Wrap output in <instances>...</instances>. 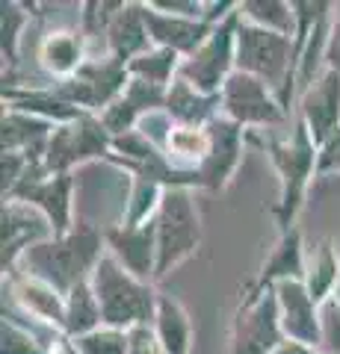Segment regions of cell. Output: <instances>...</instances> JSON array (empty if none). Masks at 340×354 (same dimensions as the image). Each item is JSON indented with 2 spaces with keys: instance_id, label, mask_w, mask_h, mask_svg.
<instances>
[{
  "instance_id": "obj_3",
  "label": "cell",
  "mask_w": 340,
  "mask_h": 354,
  "mask_svg": "<svg viewBox=\"0 0 340 354\" xmlns=\"http://www.w3.org/2000/svg\"><path fill=\"white\" fill-rule=\"evenodd\" d=\"M157 227V278L169 274L181 260L199 248L202 242V218L195 209L193 195L184 186L163 189L154 216Z\"/></svg>"
},
{
  "instance_id": "obj_6",
  "label": "cell",
  "mask_w": 340,
  "mask_h": 354,
  "mask_svg": "<svg viewBox=\"0 0 340 354\" xmlns=\"http://www.w3.org/2000/svg\"><path fill=\"white\" fill-rule=\"evenodd\" d=\"M281 310L276 286H255L234 319L231 354H272L281 346Z\"/></svg>"
},
{
  "instance_id": "obj_24",
  "label": "cell",
  "mask_w": 340,
  "mask_h": 354,
  "mask_svg": "<svg viewBox=\"0 0 340 354\" xmlns=\"http://www.w3.org/2000/svg\"><path fill=\"white\" fill-rule=\"evenodd\" d=\"M98 322H104L101 316V304L95 298L92 283H78L74 290L69 292V304H65V330L74 337H83L95 330Z\"/></svg>"
},
{
  "instance_id": "obj_36",
  "label": "cell",
  "mask_w": 340,
  "mask_h": 354,
  "mask_svg": "<svg viewBox=\"0 0 340 354\" xmlns=\"http://www.w3.org/2000/svg\"><path fill=\"white\" fill-rule=\"evenodd\" d=\"M127 354H166V351H163L157 334L148 330V325H139V328H130V351Z\"/></svg>"
},
{
  "instance_id": "obj_29",
  "label": "cell",
  "mask_w": 340,
  "mask_h": 354,
  "mask_svg": "<svg viewBox=\"0 0 340 354\" xmlns=\"http://www.w3.org/2000/svg\"><path fill=\"white\" fill-rule=\"evenodd\" d=\"M78 354H127L130 351V330L118 328H95L83 337H74Z\"/></svg>"
},
{
  "instance_id": "obj_9",
  "label": "cell",
  "mask_w": 340,
  "mask_h": 354,
  "mask_svg": "<svg viewBox=\"0 0 340 354\" xmlns=\"http://www.w3.org/2000/svg\"><path fill=\"white\" fill-rule=\"evenodd\" d=\"M127 65L118 59H107V62H86L83 68L69 77L60 88L57 97L65 104H78V106H89L98 109L109 101H116V95L122 92V86L127 80Z\"/></svg>"
},
{
  "instance_id": "obj_28",
  "label": "cell",
  "mask_w": 340,
  "mask_h": 354,
  "mask_svg": "<svg viewBox=\"0 0 340 354\" xmlns=\"http://www.w3.org/2000/svg\"><path fill=\"white\" fill-rule=\"evenodd\" d=\"M175 65H178V53L169 50V48H157V50H148L142 57L130 59L127 62V71L136 77V80H145L151 86H166V80L172 77Z\"/></svg>"
},
{
  "instance_id": "obj_7",
  "label": "cell",
  "mask_w": 340,
  "mask_h": 354,
  "mask_svg": "<svg viewBox=\"0 0 340 354\" xmlns=\"http://www.w3.org/2000/svg\"><path fill=\"white\" fill-rule=\"evenodd\" d=\"M237 15L231 12L222 24H219L207 41L190 59L181 65V80H186L193 88H199L202 95H213L222 86L228 68H231V57H234V41H237Z\"/></svg>"
},
{
  "instance_id": "obj_1",
  "label": "cell",
  "mask_w": 340,
  "mask_h": 354,
  "mask_svg": "<svg viewBox=\"0 0 340 354\" xmlns=\"http://www.w3.org/2000/svg\"><path fill=\"white\" fill-rule=\"evenodd\" d=\"M98 248H101V234L89 225H80L78 230L53 242H39L24 254V263L30 269V278L53 286L57 292H71L78 283L86 281V269L95 266Z\"/></svg>"
},
{
  "instance_id": "obj_19",
  "label": "cell",
  "mask_w": 340,
  "mask_h": 354,
  "mask_svg": "<svg viewBox=\"0 0 340 354\" xmlns=\"http://www.w3.org/2000/svg\"><path fill=\"white\" fill-rule=\"evenodd\" d=\"M109 39V50H113V59L127 62L134 53H148V24H145V12H142V3H125L118 9L116 21L107 30Z\"/></svg>"
},
{
  "instance_id": "obj_25",
  "label": "cell",
  "mask_w": 340,
  "mask_h": 354,
  "mask_svg": "<svg viewBox=\"0 0 340 354\" xmlns=\"http://www.w3.org/2000/svg\"><path fill=\"white\" fill-rule=\"evenodd\" d=\"M83 41L78 32H53L42 44V62L53 74H78L83 68Z\"/></svg>"
},
{
  "instance_id": "obj_34",
  "label": "cell",
  "mask_w": 340,
  "mask_h": 354,
  "mask_svg": "<svg viewBox=\"0 0 340 354\" xmlns=\"http://www.w3.org/2000/svg\"><path fill=\"white\" fill-rule=\"evenodd\" d=\"M3 354H45V351H39L36 342L24 330H18L12 322L3 319Z\"/></svg>"
},
{
  "instance_id": "obj_31",
  "label": "cell",
  "mask_w": 340,
  "mask_h": 354,
  "mask_svg": "<svg viewBox=\"0 0 340 354\" xmlns=\"http://www.w3.org/2000/svg\"><path fill=\"white\" fill-rule=\"evenodd\" d=\"M337 278H340V269H337L332 248L320 245V251H316V257L308 269V292H311L314 301H325V295L337 283Z\"/></svg>"
},
{
  "instance_id": "obj_30",
  "label": "cell",
  "mask_w": 340,
  "mask_h": 354,
  "mask_svg": "<svg viewBox=\"0 0 340 354\" xmlns=\"http://www.w3.org/2000/svg\"><path fill=\"white\" fill-rule=\"evenodd\" d=\"M166 148L175 153V157L199 160V165H202L204 157L211 153V133L199 130V127H172Z\"/></svg>"
},
{
  "instance_id": "obj_20",
  "label": "cell",
  "mask_w": 340,
  "mask_h": 354,
  "mask_svg": "<svg viewBox=\"0 0 340 354\" xmlns=\"http://www.w3.org/2000/svg\"><path fill=\"white\" fill-rule=\"evenodd\" d=\"M302 239L299 230H287L281 242L272 248V257L263 263V272L258 278V286H276L281 281H299L302 278Z\"/></svg>"
},
{
  "instance_id": "obj_14",
  "label": "cell",
  "mask_w": 340,
  "mask_h": 354,
  "mask_svg": "<svg viewBox=\"0 0 340 354\" xmlns=\"http://www.w3.org/2000/svg\"><path fill=\"white\" fill-rule=\"evenodd\" d=\"M302 121L314 142H323L340 127V74L328 68L302 97Z\"/></svg>"
},
{
  "instance_id": "obj_23",
  "label": "cell",
  "mask_w": 340,
  "mask_h": 354,
  "mask_svg": "<svg viewBox=\"0 0 340 354\" xmlns=\"http://www.w3.org/2000/svg\"><path fill=\"white\" fill-rule=\"evenodd\" d=\"M157 339L166 354H190V319L166 295L157 301Z\"/></svg>"
},
{
  "instance_id": "obj_22",
  "label": "cell",
  "mask_w": 340,
  "mask_h": 354,
  "mask_svg": "<svg viewBox=\"0 0 340 354\" xmlns=\"http://www.w3.org/2000/svg\"><path fill=\"white\" fill-rule=\"evenodd\" d=\"M48 124L39 118H30L24 113L3 115V153H18V148L27 151V160H36L39 148H48Z\"/></svg>"
},
{
  "instance_id": "obj_5",
  "label": "cell",
  "mask_w": 340,
  "mask_h": 354,
  "mask_svg": "<svg viewBox=\"0 0 340 354\" xmlns=\"http://www.w3.org/2000/svg\"><path fill=\"white\" fill-rule=\"evenodd\" d=\"M316 142L311 139L308 127H305V121L296 124V133L290 142H284V145H269L272 151V162H276V169L281 174V201H278V225L281 230L287 234L296 213H299L302 207V195H305V186H308V177L311 171H316Z\"/></svg>"
},
{
  "instance_id": "obj_15",
  "label": "cell",
  "mask_w": 340,
  "mask_h": 354,
  "mask_svg": "<svg viewBox=\"0 0 340 354\" xmlns=\"http://www.w3.org/2000/svg\"><path fill=\"white\" fill-rule=\"evenodd\" d=\"M107 242L113 248V257L134 274L145 281L151 272L157 274V227L154 221H145L139 227H116L107 234Z\"/></svg>"
},
{
  "instance_id": "obj_38",
  "label": "cell",
  "mask_w": 340,
  "mask_h": 354,
  "mask_svg": "<svg viewBox=\"0 0 340 354\" xmlns=\"http://www.w3.org/2000/svg\"><path fill=\"white\" fill-rule=\"evenodd\" d=\"M272 354H325V351L311 348V346H305V342H296V339H284Z\"/></svg>"
},
{
  "instance_id": "obj_32",
  "label": "cell",
  "mask_w": 340,
  "mask_h": 354,
  "mask_svg": "<svg viewBox=\"0 0 340 354\" xmlns=\"http://www.w3.org/2000/svg\"><path fill=\"white\" fill-rule=\"evenodd\" d=\"M320 325H323V351L340 354V292L325 298L320 307Z\"/></svg>"
},
{
  "instance_id": "obj_27",
  "label": "cell",
  "mask_w": 340,
  "mask_h": 354,
  "mask_svg": "<svg viewBox=\"0 0 340 354\" xmlns=\"http://www.w3.org/2000/svg\"><path fill=\"white\" fill-rule=\"evenodd\" d=\"M293 3H278V0H249V3L240 6V15L249 18V24L281 32V36H290L293 24H296V12H290Z\"/></svg>"
},
{
  "instance_id": "obj_10",
  "label": "cell",
  "mask_w": 340,
  "mask_h": 354,
  "mask_svg": "<svg viewBox=\"0 0 340 354\" xmlns=\"http://www.w3.org/2000/svg\"><path fill=\"white\" fill-rule=\"evenodd\" d=\"M222 106L234 124H278L284 121L281 104L272 101L267 83L246 71H234L222 88Z\"/></svg>"
},
{
  "instance_id": "obj_37",
  "label": "cell",
  "mask_w": 340,
  "mask_h": 354,
  "mask_svg": "<svg viewBox=\"0 0 340 354\" xmlns=\"http://www.w3.org/2000/svg\"><path fill=\"white\" fill-rule=\"evenodd\" d=\"M325 59L332 65V71L340 74V15L334 21V27L328 30V48H325Z\"/></svg>"
},
{
  "instance_id": "obj_4",
  "label": "cell",
  "mask_w": 340,
  "mask_h": 354,
  "mask_svg": "<svg viewBox=\"0 0 340 354\" xmlns=\"http://www.w3.org/2000/svg\"><path fill=\"white\" fill-rule=\"evenodd\" d=\"M293 44L287 36L255 24L237 27V71L258 77L260 83L281 88V104L290 97V77H293Z\"/></svg>"
},
{
  "instance_id": "obj_12",
  "label": "cell",
  "mask_w": 340,
  "mask_h": 354,
  "mask_svg": "<svg viewBox=\"0 0 340 354\" xmlns=\"http://www.w3.org/2000/svg\"><path fill=\"white\" fill-rule=\"evenodd\" d=\"M278 310H281V330L287 339L305 342V346H323V325H320V310L311 298L308 286L302 281H281L276 283Z\"/></svg>"
},
{
  "instance_id": "obj_2",
  "label": "cell",
  "mask_w": 340,
  "mask_h": 354,
  "mask_svg": "<svg viewBox=\"0 0 340 354\" xmlns=\"http://www.w3.org/2000/svg\"><path fill=\"white\" fill-rule=\"evenodd\" d=\"M92 290L101 304L107 328H139L154 316V292L145 281L134 278L113 254H101L92 272Z\"/></svg>"
},
{
  "instance_id": "obj_26",
  "label": "cell",
  "mask_w": 340,
  "mask_h": 354,
  "mask_svg": "<svg viewBox=\"0 0 340 354\" xmlns=\"http://www.w3.org/2000/svg\"><path fill=\"white\" fill-rule=\"evenodd\" d=\"M15 295L30 313H36L42 319H48V322L65 328V304L60 301V292L53 290V286L30 278V281H21L15 286Z\"/></svg>"
},
{
  "instance_id": "obj_11",
  "label": "cell",
  "mask_w": 340,
  "mask_h": 354,
  "mask_svg": "<svg viewBox=\"0 0 340 354\" xmlns=\"http://www.w3.org/2000/svg\"><path fill=\"white\" fill-rule=\"evenodd\" d=\"M42 165L30 162V169L24 171V177L18 180V186L9 198L12 201H27V204H36L42 213L51 218L53 225V236H65L71 234L69 230V209H71V201H69V189H71V177L69 174H57L51 180H42Z\"/></svg>"
},
{
  "instance_id": "obj_16",
  "label": "cell",
  "mask_w": 340,
  "mask_h": 354,
  "mask_svg": "<svg viewBox=\"0 0 340 354\" xmlns=\"http://www.w3.org/2000/svg\"><path fill=\"white\" fill-rule=\"evenodd\" d=\"M207 133H211V153L199 165L195 177L207 189H222L240 160V124L231 118H213Z\"/></svg>"
},
{
  "instance_id": "obj_33",
  "label": "cell",
  "mask_w": 340,
  "mask_h": 354,
  "mask_svg": "<svg viewBox=\"0 0 340 354\" xmlns=\"http://www.w3.org/2000/svg\"><path fill=\"white\" fill-rule=\"evenodd\" d=\"M24 24V12L15 3H3V53L15 59V44H18V27Z\"/></svg>"
},
{
  "instance_id": "obj_13",
  "label": "cell",
  "mask_w": 340,
  "mask_h": 354,
  "mask_svg": "<svg viewBox=\"0 0 340 354\" xmlns=\"http://www.w3.org/2000/svg\"><path fill=\"white\" fill-rule=\"evenodd\" d=\"M51 230H53L51 218L39 207L9 198V204H3V272H6V266L15 263L21 251L27 254Z\"/></svg>"
},
{
  "instance_id": "obj_8",
  "label": "cell",
  "mask_w": 340,
  "mask_h": 354,
  "mask_svg": "<svg viewBox=\"0 0 340 354\" xmlns=\"http://www.w3.org/2000/svg\"><path fill=\"white\" fill-rule=\"evenodd\" d=\"M107 145H109L107 127L89 115H80L69 127L53 130V136L45 148V171L65 174L69 165L107 153Z\"/></svg>"
},
{
  "instance_id": "obj_21",
  "label": "cell",
  "mask_w": 340,
  "mask_h": 354,
  "mask_svg": "<svg viewBox=\"0 0 340 354\" xmlns=\"http://www.w3.org/2000/svg\"><path fill=\"white\" fill-rule=\"evenodd\" d=\"M213 95H202L199 88H193L186 80H175V86L166 92V113L181 121V127H199L202 121L213 115Z\"/></svg>"
},
{
  "instance_id": "obj_17",
  "label": "cell",
  "mask_w": 340,
  "mask_h": 354,
  "mask_svg": "<svg viewBox=\"0 0 340 354\" xmlns=\"http://www.w3.org/2000/svg\"><path fill=\"white\" fill-rule=\"evenodd\" d=\"M145 12V24L148 32L160 48H169L175 53H195L211 36V21H195V18H184V15H163L154 6L142 3Z\"/></svg>"
},
{
  "instance_id": "obj_18",
  "label": "cell",
  "mask_w": 340,
  "mask_h": 354,
  "mask_svg": "<svg viewBox=\"0 0 340 354\" xmlns=\"http://www.w3.org/2000/svg\"><path fill=\"white\" fill-rule=\"evenodd\" d=\"M160 104H166V95H163L160 86H151L145 80H130L127 92L122 97H116L113 104L107 106V113L101 118V124L107 127V133H116V136H125V133L134 127V121L145 113V109H154Z\"/></svg>"
},
{
  "instance_id": "obj_35",
  "label": "cell",
  "mask_w": 340,
  "mask_h": 354,
  "mask_svg": "<svg viewBox=\"0 0 340 354\" xmlns=\"http://www.w3.org/2000/svg\"><path fill=\"white\" fill-rule=\"evenodd\" d=\"M316 171H340V127L320 145V157H316Z\"/></svg>"
}]
</instances>
